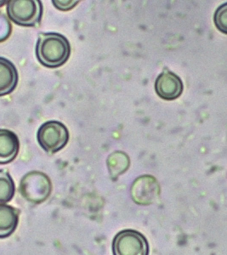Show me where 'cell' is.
<instances>
[{"label": "cell", "instance_id": "cell-10", "mask_svg": "<svg viewBox=\"0 0 227 255\" xmlns=\"http://www.w3.org/2000/svg\"><path fill=\"white\" fill-rule=\"evenodd\" d=\"M20 211L15 208L0 204V238H9L15 232L19 223Z\"/></svg>", "mask_w": 227, "mask_h": 255}, {"label": "cell", "instance_id": "cell-11", "mask_svg": "<svg viewBox=\"0 0 227 255\" xmlns=\"http://www.w3.org/2000/svg\"><path fill=\"white\" fill-rule=\"evenodd\" d=\"M107 165L112 179L116 180L117 177L128 170L130 165V159L125 152L116 151L108 156Z\"/></svg>", "mask_w": 227, "mask_h": 255}, {"label": "cell", "instance_id": "cell-15", "mask_svg": "<svg viewBox=\"0 0 227 255\" xmlns=\"http://www.w3.org/2000/svg\"><path fill=\"white\" fill-rule=\"evenodd\" d=\"M54 5L57 9H60L61 11H68L73 9L78 3H79V1H59V0H54L52 1Z\"/></svg>", "mask_w": 227, "mask_h": 255}, {"label": "cell", "instance_id": "cell-8", "mask_svg": "<svg viewBox=\"0 0 227 255\" xmlns=\"http://www.w3.org/2000/svg\"><path fill=\"white\" fill-rule=\"evenodd\" d=\"M20 141L14 132L0 129V164H7L17 157Z\"/></svg>", "mask_w": 227, "mask_h": 255}, {"label": "cell", "instance_id": "cell-3", "mask_svg": "<svg viewBox=\"0 0 227 255\" xmlns=\"http://www.w3.org/2000/svg\"><path fill=\"white\" fill-rule=\"evenodd\" d=\"M52 190V184L46 174L32 171L24 175L20 184V192L30 203H43L46 201Z\"/></svg>", "mask_w": 227, "mask_h": 255}, {"label": "cell", "instance_id": "cell-7", "mask_svg": "<svg viewBox=\"0 0 227 255\" xmlns=\"http://www.w3.org/2000/svg\"><path fill=\"white\" fill-rule=\"evenodd\" d=\"M184 85L181 78L168 69L163 70L155 82V91L163 100L173 101L181 96Z\"/></svg>", "mask_w": 227, "mask_h": 255}, {"label": "cell", "instance_id": "cell-4", "mask_svg": "<svg viewBox=\"0 0 227 255\" xmlns=\"http://www.w3.org/2000/svg\"><path fill=\"white\" fill-rule=\"evenodd\" d=\"M37 139L41 147L48 153H56L69 140V131L62 123L49 121L38 128Z\"/></svg>", "mask_w": 227, "mask_h": 255}, {"label": "cell", "instance_id": "cell-5", "mask_svg": "<svg viewBox=\"0 0 227 255\" xmlns=\"http://www.w3.org/2000/svg\"><path fill=\"white\" fill-rule=\"evenodd\" d=\"M114 255H149L150 249L146 237L134 230L118 232L113 241Z\"/></svg>", "mask_w": 227, "mask_h": 255}, {"label": "cell", "instance_id": "cell-6", "mask_svg": "<svg viewBox=\"0 0 227 255\" xmlns=\"http://www.w3.org/2000/svg\"><path fill=\"white\" fill-rule=\"evenodd\" d=\"M130 193L132 199L136 204L148 206L156 203L160 197V185L154 176L145 174L134 180Z\"/></svg>", "mask_w": 227, "mask_h": 255}, {"label": "cell", "instance_id": "cell-1", "mask_svg": "<svg viewBox=\"0 0 227 255\" xmlns=\"http://www.w3.org/2000/svg\"><path fill=\"white\" fill-rule=\"evenodd\" d=\"M71 55L69 41L56 32L40 33L36 45V56L44 67L56 68L67 62Z\"/></svg>", "mask_w": 227, "mask_h": 255}, {"label": "cell", "instance_id": "cell-14", "mask_svg": "<svg viewBox=\"0 0 227 255\" xmlns=\"http://www.w3.org/2000/svg\"><path fill=\"white\" fill-rule=\"evenodd\" d=\"M11 24L8 18L0 12V43L5 41L11 33Z\"/></svg>", "mask_w": 227, "mask_h": 255}, {"label": "cell", "instance_id": "cell-12", "mask_svg": "<svg viewBox=\"0 0 227 255\" xmlns=\"http://www.w3.org/2000/svg\"><path fill=\"white\" fill-rule=\"evenodd\" d=\"M15 186L14 180L6 170H0V204H5L15 196Z\"/></svg>", "mask_w": 227, "mask_h": 255}, {"label": "cell", "instance_id": "cell-13", "mask_svg": "<svg viewBox=\"0 0 227 255\" xmlns=\"http://www.w3.org/2000/svg\"><path fill=\"white\" fill-rule=\"evenodd\" d=\"M214 21L216 27L223 33H227V4L223 3L221 7H219L214 16Z\"/></svg>", "mask_w": 227, "mask_h": 255}, {"label": "cell", "instance_id": "cell-2", "mask_svg": "<svg viewBox=\"0 0 227 255\" xmlns=\"http://www.w3.org/2000/svg\"><path fill=\"white\" fill-rule=\"evenodd\" d=\"M7 15L19 26H38L43 15L42 2L39 0H11L7 4Z\"/></svg>", "mask_w": 227, "mask_h": 255}, {"label": "cell", "instance_id": "cell-9", "mask_svg": "<svg viewBox=\"0 0 227 255\" xmlns=\"http://www.w3.org/2000/svg\"><path fill=\"white\" fill-rule=\"evenodd\" d=\"M17 69L11 61L0 57V96L12 93L17 86Z\"/></svg>", "mask_w": 227, "mask_h": 255}]
</instances>
